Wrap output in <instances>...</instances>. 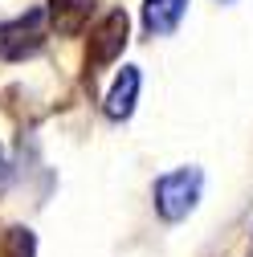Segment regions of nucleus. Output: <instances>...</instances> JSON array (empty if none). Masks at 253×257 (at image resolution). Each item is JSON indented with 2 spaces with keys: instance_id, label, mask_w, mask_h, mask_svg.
<instances>
[{
  "instance_id": "obj_3",
  "label": "nucleus",
  "mask_w": 253,
  "mask_h": 257,
  "mask_svg": "<svg viewBox=\"0 0 253 257\" xmlns=\"http://www.w3.org/2000/svg\"><path fill=\"white\" fill-rule=\"evenodd\" d=\"M122 45H126V13L110 9L98 25H94V33H90V78L102 66H110V61L122 53Z\"/></svg>"
},
{
  "instance_id": "obj_9",
  "label": "nucleus",
  "mask_w": 253,
  "mask_h": 257,
  "mask_svg": "<svg viewBox=\"0 0 253 257\" xmlns=\"http://www.w3.org/2000/svg\"><path fill=\"white\" fill-rule=\"evenodd\" d=\"M220 5H233V0H220Z\"/></svg>"
},
{
  "instance_id": "obj_4",
  "label": "nucleus",
  "mask_w": 253,
  "mask_h": 257,
  "mask_svg": "<svg viewBox=\"0 0 253 257\" xmlns=\"http://www.w3.org/2000/svg\"><path fill=\"white\" fill-rule=\"evenodd\" d=\"M139 86H143L139 70H135V66H122V74L114 78V86H110V94H106V102H102V110H106L110 122H122V118H131V114H135Z\"/></svg>"
},
{
  "instance_id": "obj_6",
  "label": "nucleus",
  "mask_w": 253,
  "mask_h": 257,
  "mask_svg": "<svg viewBox=\"0 0 253 257\" xmlns=\"http://www.w3.org/2000/svg\"><path fill=\"white\" fill-rule=\"evenodd\" d=\"M94 5H98V0H49V21H53L57 33H78L90 21Z\"/></svg>"
},
{
  "instance_id": "obj_5",
  "label": "nucleus",
  "mask_w": 253,
  "mask_h": 257,
  "mask_svg": "<svg viewBox=\"0 0 253 257\" xmlns=\"http://www.w3.org/2000/svg\"><path fill=\"white\" fill-rule=\"evenodd\" d=\"M188 13V0H143V29L147 37H172Z\"/></svg>"
},
{
  "instance_id": "obj_2",
  "label": "nucleus",
  "mask_w": 253,
  "mask_h": 257,
  "mask_svg": "<svg viewBox=\"0 0 253 257\" xmlns=\"http://www.w3.org/2000/svg\"><path fill=\"white\" fill-rule=\"evenodd\" d=\"M45 25H49V9H33V13H25L17 21H5L0 25V57L5 61L33 57L41 49V41L49 37Z\"/></svg>"
},
{
  "instance_id": "obj_7",
  "label": "nucleus",
  "mask_w": 253,
  "mask_h": 257,
  "mask_svg": "<svg viewBox=\"0 0 253 257\" xmlns=\"http://www.w3.org/2000/svg\"><path fill=\"white\" fill-rule=\"evenodd\" d=\"M33 249H37V241L29 229H9L5 245H0V257H33Z\"/></svg>"
},
{
  "instance_id": "obj_1",
  "label": "nucleus",
  "mask_w": 253,
  "mask_h": 257,
  "mask_svg": "<svg viewBox=\"0 0 253 257\" xmlns=\"http://www.w3.org/2000/svg\"><path fill=\"white\" fill-rule=\"evenodd\" d=\"M200 188H204V172L200 168H172V172H164L160 180H155V188H151L155 212H160L164 220H172V224L184 220L196 208Z\"/></svg>"
},
{
  "instance_id": "obj_8",
  "label": "nucleus",
  "mask_w": 253,
  "mask_h": 257,
  "mask_svg": "<svg viewBox=\"0 0 253 257\" xmlns=\"http://www.w3.org/2000/svg\"><path fill=\"white\" fill-rule=\"evenodd\" d=\"M5 180H9V164H5V151H0V192H5Z\"/></svg>"
}]
</instances>
